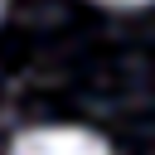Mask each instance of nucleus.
I'll return each instance as SVG.
<instances>
[{
  "mask_svg": "<svg viewBox=\"0 0 155 155\" xmlns=\"http://www.w3.org/2000/svg\"><path fill=\"white\" fill-rule=\"evenodd\" d=\"M10 155H111V145L82 126H39V131H24Z\"/></svg>",
  "mask_w": 155,
  "mask_h": 155,
  "instance_id": "1",
  "label": "nucleus"
},
{
  "mask_svg": "<svg viewBox=\"0 0 155 155\" xmlns=\"http://www.w3.org/2000/svg\"><path fill=\"white\" fill-rule=\"evenodd\" d=\"M111 5H145V0H111Z\"/></svg>",
  "mask_w": 155,
  "mask_h": 155,
  "instance_id": "2",
  "label": "nucleus"
},
{
  "mask_svg": "<svg viewBox=\"0 0 155 155\" xmlns=\"http://www.w3.org/2000/svg\"><path fill=\"white\" fill-rule=\"evenodd\" d=\"M0 5H5V0H0Z\"/></svg>",
  "mask_w": 155,
  "mask_h": 155,
  "instance_id": "3",
  "label": "nucleus"
}]
</instances>
